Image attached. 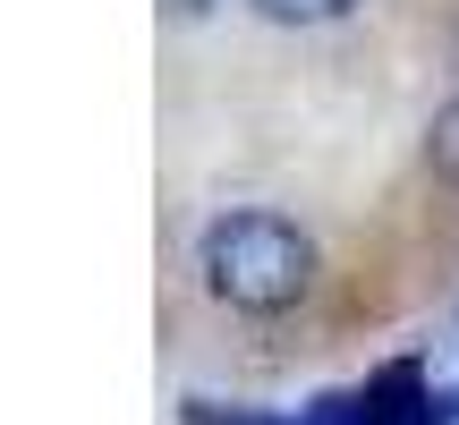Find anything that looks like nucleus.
<instances>
[{
    "label": "nucleus",
    "mask_w": 459,
    "mask_h": 425,
    "mask_svg": "<svg viewBox=\"0 0 459 425\" xmlns=\"http://www.w3.org/2000/svg\"><path fill=\"white\" fill-rule=\"evenodd\" d=\"M196 273H204V298L230 315H290L315 290V239L290 212L238 204L196 239Z\"/></svg>",
    "instance_id": "obj_1"
},
{
    "label": "nucleus",
    "mask_w": 459,
    "mask_h": 425,
    "mask_svg": "<svg viewBox=\"0 0 459 425\" xmlns=\"http://www.w3.org/2000/svg\"><path fill=\"white\" fill-rule=\"evenodd\" d=\"M349 425H459V392H434L417 358H392L349 383Z\"/></svg>",
    "instance_id": "obj_2"
},
{
    "label": "nucleus",
    "mask_w": 459,
    "mask_h": 425,
    "mask_svg": "<svg viewBox=\"0 0 459 425\" xmlns=\"http://www.w3.org/2000/svg\"><path fill=\"white\" fill-rule=\"evenodd\" d=\"M179 425H298V409H255V400H204V392H187Z\"/></svg>",
    "instance_id": "obj_3"
},
{
    "label": "nucleus",
    "mask_w": 459,
    "mask_h": 425,
    "mask_svg": "<svg viewBox=\"0 0 459 425\" xmlns=\"http://www.w3.org/2000/svg\"><path fill=\"white\" fill-rule=\"evenodd\" d=\"M273 26H332V17H349L358 0H255Z\"/></svg>",
    "instance_id": "obj_4"
},
{
    "label": "nucleus",
    "mask_w": 459,
    "mask_h": 425,
    "mask_svg": "<svg viewBox=\"0 0 459 425\" xmlns=\"http://www.w3.org/2000/svg\"><path fill=\"white\" fill-rule=\"evenodd\" d=\"M434 170H443V179H459V102L434 119Z\"/></svg>",
    "instance_id": "obj_5"
},
{
    "label": "nucleus",
    "mask_w": 459,
    "mask_h": 425,
    "mask_svg": "<svg viewBox=\"0 0 459 425\" xmlns=\"http://www.w3.org/2000/svg\"><path fill=\"white\" fill-rule=\"evenodd\" d=\"M162 9H170V17H204L213 0H162Z\"/></svg>",
    "instance_id": "obj_6"
}]
</instances>
